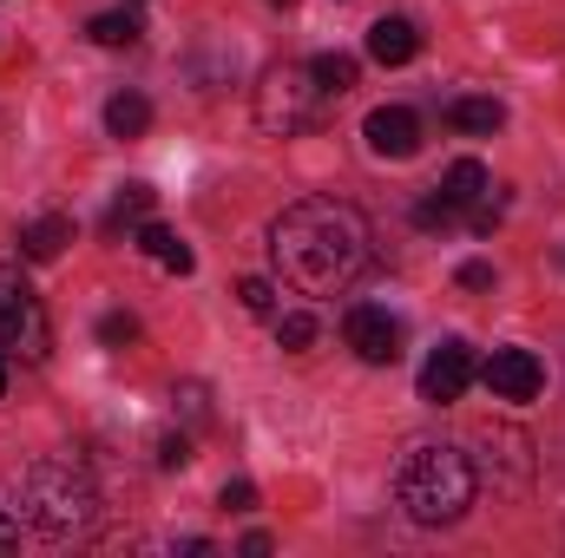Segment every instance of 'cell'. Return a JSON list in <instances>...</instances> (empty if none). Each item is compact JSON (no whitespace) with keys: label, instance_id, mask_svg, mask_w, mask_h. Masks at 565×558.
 Here are the masks:
<instances>
[{"label":"cell","instance_id":"1","mask_svg":"<svg viewBox=\"0 0 565 558\" xmlns=\"http://www.w3.org/2000/svg\"><path fill=\"white\" fill-rule=\"evenodd\" d=\"M270 264L302 296H342L375 264V230L342 197H302L270 224Z\"/></svg>","mask_w":565,"mask_h":558},{"label":"cell","instance_id":"2","mask_svg":"<svg viewBox=\"0 0 565 558\" xmlns=\"http://www.w3.org/2000/svg\"><path fill=\"white\" fill-rule=\"evenodd\" d=\"M480 493V473L460 447H440V440H422L402 453L395 466V506L415 519V526H454Z\"/></svg>","mask_w":565,"mask_h":558},{"label":"cell","instance_id":"3","mask_svg":"<svg viewBox=\"0 0 565 558\" xmlns=\"http://www.w3.org/2000/svg\"><path fill=\"white\" fill-rule=\"evenodd\" d=\"M20 519L40 539H86L99 526V486L79 460H33L20 473Z\"/></svg>","mask_w":565,"mask_h":558},{"label":"cell","instance_id":"4","mask_svg":"<svg viewBox=\"0 0 565 558\" xmlns=\"http://www.w3.org/2000/svg\"><path fill=\"white\" fill-rule=\"evenodd\" d=\"M322 106H329V93H322V79H316L309 60H277V66L257 79V126L277 132V139L309 132V126L322 119Z\"/></svg>","mask_w":565,"mask_h":558},{"label":"cell","instance_id":"5","mask_svg":"<svg viewBox=\"0 0 565 558\" xmlns=\"http://www.w3.org/2000/svg\"><path fill=\"white\" fill-rule=\"evenodd\" d=\"M0 348L20 355V362H46V348H53L46 309H40V296L26 289V277L13 264H0Z\"/></svg>","mask_w":565,"mask_h":558},{"label":"cell","instance_id":"6","mask_svg":"<svg viewBox=\"0 0 565 558\" xmlns=\"http://www.w3.org/2000/svg\"><path fill=\"white\" fill-rule=\"evenodd\" d=\"M342 342H349L369 368H388V362L402 355V322H395L382 302H355V309L342 315Z\"/></svg>","mask_w":565,"mask_h":558},{"label":"cell","instance_id":"7","mask_svg":"<svg viewBox=\"0 0 565 558\" xmlns=\"http://www.w3.org/2000/svg\"><path fill=\"white\" fill-rule=\"evenodd\" d=\"M480 382H487L493 401H533V395L546 388V368H540L533 348H493V355L480 362Z\"/></svg>","mask_w":565,"mask_h":558},{"label":"cell","instance_id":"8","mask_svg":"<svg viewBox=\"0 0 565 558\" xmlns=\"http://www.w3.org/2000/svg\"><path fill=\"white\" fill-rule=\"evenodd\" d=\"M473 382H480V362H473V348H467V342H440V348L422 362V401H434V408L460 401Z\"/></svg>","mask_w":565,"mask_h":558},{"label":"cell","instance_id":"9","mask_svg":"<svg viewBox=\"0 0 565 558\" xmlns=\"http://www.w3.org/2000/svg\"><path fill=\"white\" fill-rule=\"evenodd\" d=\"M362 132H369V151L375 158H415L422 151V119L408 106H375Z\"/></svg>","mask_w":565,"mask_h":558},{"label":"cell","instance_id":"10","mask_svg":"<svg viewBox=\"0 0 565 558\" xmlns=\"http://www.w3.org/2000/svg\"><path fill=\"white\" fill-rule=\"evenodd\" d=\"M415 53H422V26H415V20L382 13V20L369 26V60H375V66H408Z\"/></svg>","mask_w":565,"mask_h":558},{"label":"cell","instance_id":"11","mask_svg":"<svg viewBox=\"0 0 565 558\" xmlns=\"http://www.w3.org/2000/svg\"><path fill=\"white\" fill-rule=\"evenodd\" d=\"M440 197H447V204H460V211L487 204V197H493V178H487V164H480V158H460V164H447V178H440Z\"/></svg>","mask_w":565,"mask_h":558},{"label":"cell","instance_id":"12","mask_svg":"<svg viewBox=\"0 0 565 558\" xmlns=\"http://www.w3.org/2000/svg\"><path fill=\"white\" fill-rule=\"evenodd\" d=\"M73 244V217H33L20 230V264H53Z\"/></svg>","mask_w":565,"mask_h":558},{"label":"cell","instance_id":"13","mask_svg":"<svg viewBox=\"0 0 565 558\" xmlns=\"http://www.w3.org/2000/svg\"><path fill=\"white\" fill-rule=\"evenodd\" d=\"M139 250L151 257V264H164L171 277H191V264H198V257H191V250H184L164 224H139Z\"/></svg>","mask_w":565,"mask_h":558},{"label":"cell","instance_id":"14","mask_svg":"<svg viewBox=\"0 0 565 558\" xmlns=\"http://www.w3.org/2000/svg\"><path fill=\"white\" fill-rule=\"evenodd\" d=\"M447 126H454V132H480V139H487V132H500V126H507V106H500V99H454V106H447Z\"/></svg>","mask_w":565,"mask_h":558},{"label":"cell","instance_id":"15","mask_svg":"<svg viewBox=\"0 0 565 558\" xmlns=\"http://www.w3.org/2000/svg\"><path fill=\"white\" fill-rule=\"evenodd\" d=\"M145 126H151V99H139V93H113L106 99V132L113 139H139Z\"/></svg>","mask_w":565,"mask_h":558},{"label":"cell","instance_id":"16","mask_svg":"<svg viewBox=\"0 0 565 558\" xmlns=\"http://www.w3.org/2000/svg\"><path fill=\"white\" fill-rule=\"evenodd\" d=\"M151 204H158V191H151V184H126V191L113 197V211H106V230L119 237V230L145 224V217H151Z\"/></svg>","mask_w":565,"mask_h":558},{"label":"cell","instance_id":"17","mask_svg":"<svg viewBox=\"0 0 565 558\" xmlns=\"http://www.w3.org/2000/svg\"><path fill=\"white\" fill-rule=\"evenodd\" d=\"M309 66H316V79H322V93H329V99H342V93H349V86L362 79V66H355V53H316Z\"/></svg>","mask_w":565,"mask_h":558},{"label":"cell","instance_id":"18","mask_svg":"<svg viewBox=\"0 0 565 558\" xmlns=\"http://www.w3.org/2000/svg\"><path fill=\"white\" fill-rule=\"evenodd\" d=\"M86 33H93L99 46H139V20H132V13H99Z\"/></svg>","mask_w":565,"mask_h":558},{"label":"cell","instance_id":"19","mask_svg":"<svg viewBox=\"0 0 565 558\" xmlns=\"http://www.w3.org/2000/svg\"><path fill=\"white\" fill-rule=\"evenodd\" d=\"M316 342V315H302V309H289V315H277V348H289V355H302Z\"/></svg>","mask_w":565,"mask_h":558},{"label":"cell","instance_id":"20","mask_svg":"<svg viewBox=\"0 0 565 558\" xmlns=\"http://www.w3.org/2000/svg\"><path fill=\"white\" fill-rule=\"evenodd\" d=\"M99 342H106V348H132V342H139V315L106 309V315H99Z\"/></svg>","mask_w":565,"mask_h":558},{"label":"cell","instance_id":"21","mask_svg":"<svg viewBox=\"0 0 565 558\" xmlns=\"http://www.w3.org/2000/svg\"><path fill=\"white\" fill-rule=\"evenodd\" d=\"M237 302H244L250 315H277V289H270V277H244L237 282Z\"/></svg>","mask_w":565,"mask_h":558},{"label":"cell","instance_id":"22","mask_svg":"<svg viewBox=\"0 0 565 558\" xmlns=\"http://www.w3.org/2000/svg\"><path fill=\"white\" fill-rule=\"evenodd\" d=\"M460 217V204H447V197H422L415 204V230H447Z\"/></svg>","mask_w":565,"mask_h":558},{"label":"cell","instance_id":"23","mask_svg":"<svg viewBox=\"0 0 565 558\" xmlns=\"http://www.w3.org/2000/svg\"><path fill=\"white\" fill-rule=\"evenodd\" d=\"M158 466H164V473L191 466V433H164V440H158Z\"/></svg>","mask_w":565,"mask_h":558},{"label":"cell","instance_id":"24","mask_svg":"<svg viewBox=\"0 0 565 558\" xmlns=\"http://www.w3.org/2000/svg\"><path fill=\"white\" fill-rule=\"evenodd\" d=\"M217 506H224V513H257V486H250V480H231V486L217 493Z\"/></svg>","mask_w":565,"mask_h":558},{"label":"cell","instance_id":"25","mask_svg":"<svg viewBox=\"0 0 565 558\" xmlns=\"http://www.w3.org/2000/svg\"><path fill=\"white\" fill-rule=\"evenodd\" d=\"M460 289H493V264H460Z\"/></svg>","mask_w":565,"mask_h":558},{"label":"cell","instance_id":"26","mask_svg":"<svg viewBox=\"0 0 565 558\" xmlns=\"http://www.w3.org/2000/svg\"><path fill=\"white\" fill-rule=\"evenodd\" d=\"M13 546H20V519H7V513H0V552H13Z\"/></svg>","mask_w":565,"mask_h":558},{"label":"cell","instance_id":"27","mask_svg":"<svg viewBox=\"0 0 565 558\" xmlns=\"http://www.w3.org/2000/svg\"><path fill=\"white\" fill-rule=\"evenodd\" d=\"M0 395H7V362H0Z\"/></svg>","mask_w":565,"mask_h":558},{"label":"cell","instance_id":"28","mask_svg":"<svg viewBox=\"0 0 565 558\" xmlns=\"http://www.w3.org/2000/svg\"><path fill=\"white\" fill-rule=\"evenodd\" d=\"M270 7H296V0H270Z\"/></svg>","mask_w":565,"mask_h":558}]
</instances>
